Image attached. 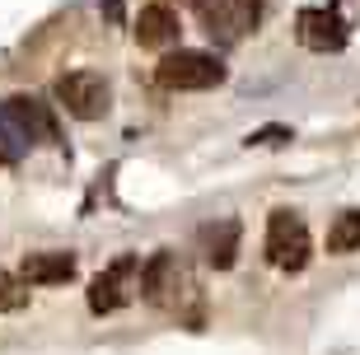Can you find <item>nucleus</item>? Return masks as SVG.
<instances>
[{
    "label": "nucleus",
    "mask_w": 360,
    "mask_h": 355,
    "mask_svg": "<svg viewBox=\"0 0 360 355\" xmlns=\"http://www.w3.org/2000/svg\"><path fill=\"white\" fill-rule=\"evenodd\" d=\"M0 141L10 155H28L33 145L42 141H56V117L38 98H28V93H14L0 103Z\"/></svg>",
    "instance_id": "1"
},
{
    "label": "nucleus",
    "mask_w": 360,
    "mask_h": 355,
    "mask_svg": "<svg viewBox=\"0 0 360 355\" xmlns=\"http://www.w3.org/2000/svg\"><path fill=\"white\" fill-rule=\"evenodd\" d=\"M309 224L300 211H271L267 215V262L276 271H304L309 266Z\"/></svg>",
    "instance_id": "2"
},
{
    "label": "nucleus",
    "mask_w": 360,
    "mask_h": 355,
    "mask_svg": "<svg viewBox=\"0 0 360 355\" xmlns=\"http://www.w3.org/2000/svg\"><path fill=\"white\" fill-rule=\"evenodd\" d=\"M164 89L192 93V89H215L225 84V66L215 61L211 52H192V47H178V52H164V61L155 66Z\"/></svg>",
    "instance_id": "3"
},
{
    "label": "nucleus",
    "mask_w": 360,
    "mask_h": 355,
    "mask_svg": "<svg viewBox=\"0 0 360 355\" xmlns=\"http://www.w3.org/2000/svg\"><path fill=\"white\" fill-rule=\"evenodd\" d=\"M56 103L66 108L75 122H98V117H108V108H112V89H108V79L94 75V70H70V75L56 79Z\"/></svg>",
    "instance_id": "4"
},
{
    "label": "nucleus",
    "mask_w": 360,
    "mask_h": 355,
    "mask_svg": "<svg viewBox=\"0 0 360 355\" xmlns=\"http://www.w3.org/2000/svg\"><path fill=\"white\" fill-rule=\"evenodd\" d=\"M206 24L220 33V42H239L262 24V0H215L206 5Z\"/></svg>",
    "instance_id": "5"
},
{
    "label": "nucleus",
    "mask_w": 360,
    "mask_h": 355,
    "mask_svg": "<svg viewBox=\"0 0 360 355\" xmlns=\"http://www.w3.org/2000/svg\"><path fill=\"white\" fill-rule=\"evenodd\" d=\"M295 38H300V47L328 56V52H342V47H347V24H342L333 10H300Z\"/></svg>",
    "instance_id": "6"
},
{
    "label": "nucleus",
    "mask_w": 360,
    "mask_h": 355,
    "mask_svg": "<svg viewBox=\"0 0 360 355\" xmlns=\"http://www.w3.org/2000/svg\"><path fill=\"white\" fill-rule=\"evenodd\" d=\"M178 33H183V24H178L174 5H146L136 14V42L150 47V52H174Z\"/></svg>",
    "instance_id": "7"
},
{
    "label": "nucleus",
    "mask_w": 360,
    "mask_h": 355,
    "mask_svg": "<svg viewBox=\"0 0 360 355\" xmlns=\"http://www.w3.org/2000/svg\"><path fill=\"white\" fill-rule=\"evenodd\" d=\"M178 280H183V271H178L174 252H155V257L141 266V295H146V304H155V309H169V304L178 299Z\"/></svg>",
    "instance_id": "8"
},
{
    "label": "nucleus",
    "mask_w": 360,
    "mask_h": 355,
    "mask_svg": "<svg viewBox=\"0 0 360 355\" xmlns=\"http://www.w3.org/2000/svg\"><path fill=\"white\" fill-rule=\"evenodd\" d=\"M136 257H117V262L108 266V271H98V276L89 280V314H112V309H122V299H127V276L136 271Z\"/></svg>",
    "instance_id": "9"
},
{
    "label": "nucleus",
    "mask_w": 360,
    "mask_h": 355,
    "mask_svg": "<svg viewBox=\"0 0 360 355\" xmlns=\"http://www.w3.org/2000/svg\"><path fill=\"white\" fill-rule=\"evenodd\" d=\"M70 276H75V257L70 252H28L24 266H19L24 285H61Z\"/></svg>",
    "instance_id": "10"
},
{
    "label": "nucleus",
    "mask_w": 360,
    "mask_h": 355,
    "mask_svg": "<svg viewBox=\"0 0 360 355\" xmlns=\"http://www.w3.org/2000/svg\"><path fill=\"white\" fill-rule=\"evenodd\" d=\"M239 238H243V224L234 220V215L215 220L211 229H206V262H211L215 271H229L234 257H239Z\"/></svg>",
    "instance_id": "11"
},
{
    "label": "nucleus",
    "mask_w": 360,
    "mask_h": 355,
    "mask_svg": "<svg viewBox=\"0 0 360 355\" xmlns=\"http://www.w3.org/2000/svg\"><path fill=\"white\" fill-rule=\"evenodd\" d=\"M360 248V211H342L328 229V252L333 257H347V252Z\"/></svg>",
    "instance_id": "12"
},
{
    "label": "nucleus",
    "mask_w": 360,
    "mask_h": 355,
    "mask_svg": "<svg viewBox=\"0 0 360 355\" xmlns=\"http://www.w3.org/2000/svg\"><path fill=\"white\" fill-rule=\"evenodd\" d=\"M28 304V285L10 271H0V314H19Z\"/></svg>",
    "instance_id": "13"
},
{
    "label": "nucleus",
    "mask_w": 360,
    "mask_h": 355,
    "mask_svg": "<svg viewBox=\"0 0 360 355\" xmlns=\"http://www.w3.org/2000/svg\"><path fill=\"white\" fill-rule=\"evenodd\" d=\"M295 131L290 127H257L253 136H248V145H262V150H276V145H290Z\"/></svg>",
    "instance_id": "14"
},
{
    "label": "nucleus",
    "mask_w": 360,
    "mask_h": 355,
    "mask_svg": "<svg viewBox=\"0 0 360 355\" xmlns=\"http://www.w3.org/2000/svg\"><path fill=\"white\" fill-rule=\"evenodd\" d=\"M169 5H183V10H187V5H201V0H169Z\"/></svg>",
    "instance_id": "15"
}]
</instances>
